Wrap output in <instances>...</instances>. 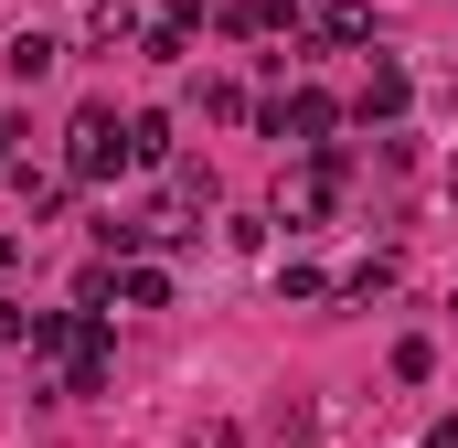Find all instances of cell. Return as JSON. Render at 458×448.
Masks as SVG:
<instances>
[{
  "mask_svg": "<svg viewBox=\"0 0 458 448\" xmlns=\"http://www.w3.org/2000/svg\"><path fill=\"white\" fill-rule=\"evenodd\" d=\"M117 160H128L117 108H75V117H64V182H107Z\"/></svg>",
  "mask_w": 458,
  "mask_h": 448,
  "instance_id": "6da1fadb",
  "label": "cell"
},
{
  "mask_svg": "<svg viewBox=\"0 0 458 448\" xmlns=\"http://www.w3.org/2000/svg\"><path fill=\"white\" fill-rule=\"evenodd\" d=\"M342 182H352V160H342V150H310V171L277 193V224H320L331 203H342Z\"/></svg>",
  "mask_w": 458,
  "mask_h": 448,
  "instance_id": "7a4b0ae2",
  "label": "cell"
},
{
  "mask_svg": "<svg viewBox=\"0 0 458 448\" xmlns=\"http://www.w3.org/2000/svg\"><path fill=\"white\" fill-rule=\"evenodd\" d=\"M54 374H64V395H107V384H117L107 321H86V310H75V341H64V363H54Z\"/></svg>",
  "mask_w": 458,
  "mask_h": 448,
  "instance_id": "3957f363",
  "label": "cell"
},
{
  "mask_svg": "<svg viewBox=\"0 0 458 448\" xmlns=\"http://www.w3.org/2000/svg\"><path fill=\"white\" fill-rule=\"evenodd\" d=\"M405 97H416V75H405L394 54H373V75H362V97H352V117H362V128H394V117H405Z\"/></svg>",
  "mask_w": 458,
  "mask_h": 448,
  "instance_id": "277c9868",
  "label": "cell"
},
{
  "mask_svg": "<svg viewBox=\"0 0 458 448\" xmlns=\"http://www.w3.org/2000/svg\"><path fill=\"white\" fill-rule=\"evenodd\" d=\"M225 32H234V43H277V32H299V11H288V0H234Z\"/></svg>",
  "mask_w": 458,
  "mask_h": 448,
  "instance_id": "5b68a950",
  "label": "cell"
},
{
  "mask_svg": "<svg viewBox=\"0 0 458 448\" xmlns=\"http://www.w3.org/2000/svg\"><path fill=\"white\" fill-rule=\"evenodd\" d=\"M128 160H139V171H171V160H182V139H171V117H160V108L128 117Z\"/></svg>",
  "mask_w": 458,
  "mask_h": 448,
  "instance_id": "8992f818",
  "label": "cell"
},
{
  "mask_svg": "<svg viewBox=\"0 0 458 448\" xmlns=\"http://www.w3.org/2000/svg\"><path fill=\"white\" fill-rule=\"evenodd\" d=\"M117 310H171V267H160V256L117 267Z\"/></svg>",
  "mask_w": 458,
  "mask_h": 448,
  "instance_id": "52a82bcc",
  "label": "cell"
},
{
  "mask_svg": "<svg viewBox=\"0 0 458 448\" xmlns=\"http://www.w3.org/2000/svg\"><path fill=\"white\" fill-rule=\"evenodd\" d=\"M0 65H11L21 86H43V75L64 65V43H54V32H11V54H0Z\"/></svg>",
  "mask_w": 458,
  "mask_h": 448,
  "instance_id": "ba28073f",
  "label": "cell"
},
{
  "mask_svg": "<svg viewBox=\"0 0 458 448\" xmlns=\"http://www.w3.org/2000/svg\"><path fill=\"white\" fill-rule=\"evenodd\" d=\"M277 299H299V310H310V299H342V278H331V267H310V256H277Z\"/></svg>",
  "mask_w": 458,
  "mask_h": 448,
  "instance_id": "9c48e42d",
  "label": "cell"
},
{
  "mask_svg": "<svg viewBox=\"0 0 458 448\" xmlns=\"http://www.w3.org/2000/svg\"><path fill=\"white\" fill-rule=\"evenodd\" d=\"M310 32H320V43H373V11H362V0H320Z\"/></svg>",
  "mask_w": 458,
  "mask_h": 448,
  "instance_id": "30bf717a",
  "label": "cell"
},
{
  "mask_svg": "<svg viewBox=\"0 0 458 448\" xmlns=\"http://www.w3.org/2000/svg\"><path fill=\"white\" fill-rule=\"evenodd\" d=\"M171 214H182V224L214 214V171H203V160H171Z\"/></svg>",
  "mask_w": 458,
  "mask_h": 448,
  "instance_id": "8fae6325",
  "label": "cell"
},
{
  "mask_svg": "<svg viewBox=\"0 0 458 448\" xmlns=\"http://www.w3.org/2000/svg\"><path fill=\"white\" fill-rule=\"evenodd\" d=\"M384 289H394V256H362V267H342V299H362V310H373Z\"/></svg>",
  "mask_w": 458,
  "mask_h": 448,
  "instance_id": "7c38bea8",
  "label": "cell"
},
{
  "mask_svg": "<svg viewBox=\"0 0 458 448\" xmlns=\"http://www.w3.org/2000/svg\"><path fill=\"white\" fill-rule=\"evenodd\" d=\"M75 310H86V321H107V310H117V267H107V256L75 278Z\"/></svg>",
  "mask_w": 458,
  "mask_h": 448,
  "instance_id": "4fadbf2b",
  "label": "cell"
},
{
  "mask_svg": "<svg viewBox=\"0 0 458 448\" xmlns=\"http://www.w3.org/2000/svg\"><path fill=\"white\" fill-rule=\"evenodd\" d=\"M21 341H32L43 363H64V341H75V310H32V332H21Z\"/></svg>",
  "mask_w": 458,
  "mask_h": 448,
  "instance_id": "5bb4252c",
  "label": "cell"
},
{
  "mask_svg": "<svg viewBox=\"0 0 458 448\" xmlns=\"http://www.w3.org/2000/svg\"><path fill=\"white\" fill-rule=\"evenodd\" d=\"M427 374H437V341L405 332V341H394V384H427Z\"/></svg>",
  "mask_w": 458,
  "mask_h": 448,
  "instance_id": "9a60e30c",
  "label": "cell"
},
{
  "mask_svg": "<svg viewBox=\"0 0 458 448\" xmlns=\"http://www.w3.org/2000/svg\"><path fill=\"white\" fill-rule=\"evenodd\" d=\"M203 117H225V128H234V117H256V97H245V86H203Z\"/></svg>",
  "mask_w": 458,
  "mask_h": 448,
  "instance_id": "2e32d148",
  "label": "cell"
},
{
  "mask_svg": "<svg viewBox=\"0 0 458 448\" xmlns=\"http://www.w3.org/2000/svg\"><path fill=\"white\" fill-rule=\"evenodd\" d=\"M427 448H458V417H437V427H427Z\"/></svg>",
  "mask_w": 458,
  "mask_h": 448,
  "instance_id": "e0dca14e",
  "label": "cell"
}]
</instances>
